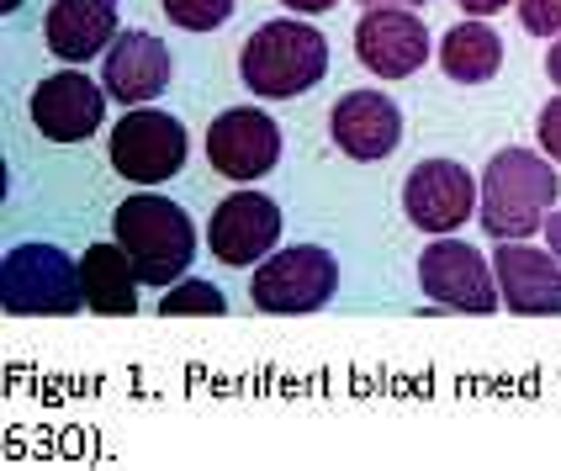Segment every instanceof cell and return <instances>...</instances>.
I'll return each mask as SVG.
<instances>
[{
	"mask_svg": "<svg viewBox=\"0 0 561 471\" xmlns=\"http://www.w3.org/2000/svg\"><path fill=\"white\" fill-rule=\"evenodd\" d=\"M557 159L530 154V149H499L482 170V228L493 239H530L546 228V212L557 207Z\"/></svg>",
	"mask_w": 561,
	"mask_h": 471,
	"instance_id": "1",
	"label": "cell"
},
{
	"mask_svg": "<svg viewBox=\"0 0 561 471\" xmlns=\"http://www.w3.org/2000/svg\"><path fill=\"white\" fill-rule=\"evenodd\" d=\"M112 233L133 254L144 286L186 282L191 260H196V228H191L186 207H175L170 196H154V191L127 196L112 218Z\"/></svg>",
	"mask_w": 561,
	"mask_h": 471,
	"instance_id": "2",
	"label": "cell"
},
{
	"mask_svg": "<svg viewBox=\"0 0 561 471\" xmlns=\"http://www.w3.org/2000/svg\"><path fill=\"white\" fill-rule=\"evenodd\" d=\"M239 74L254 95L286 101V95L312 91L329 74V43L308 22H265L239 54Z\"/></svg>",
	"mask_w": 561,
	"mask_h": 471,
	"instance_id": "3",
	"label": "cell"
},
{
	"mask_svg": "<svg viewBox=\"0 0 561 471\" xmlns=\"http://www.w3.org/2000/svg\"><path fill=\"white\" fill-rule=\"evenodd\" d=\"M0 308L11 318H69L85 308L80 260L54 244H16L0 260Z\"/></svg>",
	"mask_w": 561,
	"mask_h": 471,
	"instance_id": "4",
	"label": "cell"
},
{
	"mask_svg": "<svg viewBox=\"0 0 561 471\" xmlns=\"http://www.w3.org/2000/svg\"><path fill=\"white\" fill-rule=\"evenodd\" d=\"M340 286V265L334 254L318 244H297V250L265 254V265L250 276V297L260 313H318Z\"/></svg>",
	"mask_w": 561,
	"mask_h": 471,
	"instance_id": "5",
	"label": "cell"
},
{
	"mask_svg": "<svg viewBox=\"0 0 561 471\" xmlns=\"http://www.w3.org/2000/svg\"><path fill=\"white\" fill-rule=\"evenodd\" d=\"M186 164V123L159 112V106H133L112 127V170L133 186H159L181 175Z\"/></svg>",
	"mask_w": 561,
	"mask_h": 471,
	"instance_id": "6",
	"label": "cell"
},
{
	"mask_svg": "<svg viewBox=\"0 0 561 471\" xmlns=\"http://www.w3.org/2000/svg\"><path fill=\"white\" fill-rule=\"evenodd\" d=\"M419 286L435 308H456V313H493L503 302L493 265L461 239H435L419 254Z\"/></svg>",
	"mask_w": 561,
	"mask_h": 471,
	"instance_id": "7",
	"label": "cell"
},
{
	"mask_svg": "<svg viewBox=\"0 0 561 471\" xmlns=\"http://www.w3.org/2000/svg\"><path fill=\"white\" fill-rule=\"evenodd\" d=\"M477 202H482V186L456 159H424L403 181V212L424 233H456L477 212Z\"/></svg>",
	"mask_w": 561,
	"mask_h": 471,
	"instance_id": "8",
	"label": "cell"
},
{
	"mask_svg": "<svg viewBox=\"0 0 561 471\" xmlns=\"http://www.w3.org/2000/svg\"><path fill=\"white\" fill-rule=\"evenodd\" d=\"M207 159L228 181H260L280 159V127L260 106H228L207 127Z\"/></svg>",
	"mask_w": 561,
	"mask_h": 471,
	"instance_id": "9",
	"label": "cell"
},
{
	"mask_svg": "<svg viewBox=\"0 0 561 471\" xmlns=\"http://www.w3.org/2000/svg\"><path fill=\"white\" fill-rule=\"evenodd\" d=\"M355 54L381 80H408L430 59V27L403 5H366V16L355 27Z\"/></svg>",
	"mask_w": 561,
	"mask_h": 471,
	"instance_id": "10",
	"label": "cell"
},
{
	"mask_svg": "<svg viewBox=\"0 0 561 471\" xmlns=\"http://www.w3.org/2000/svg\"><path fill=\"white\" fill-rule=\"evenodd\" d=\"M493 276L508 313L561 318V260L551 250H535L525 239H503L493 254Z\"/></svg>",
	"mask_w": 561,
	"mask_h": 471,
	"instance_id": "11",
	"label": "cell"
},
{
	"mask_svg": "<svg viewBox=\"0 0 561 471\" xmlns=\"http://www.w3.org/2000/svg\"><path fill=\"white\" fill-rule=\"evenodd\" d=\"M207 244L222 265H254L265 254H276L280 244V207L260 191H233L222 196L213 228H207Z\"/></svg>",
	"mask_w": 561,
	"mask_h": 471,
	"instance_id": "12",
	"label": "cell"
},
{
	"mask_svg": "<svg viewBox=\"0 0 561 471\" xmlns=\"http://www.w3.org/2000/svg\"><path fill=\"white\" fill-rule=\"evenodd\" d=\"M101 117H106V91L95 80H85L80 69H59V74H48L32 91V123L54 143L91 138L95 127H101Z\"/></svg>",
	"mask_w": 561,
	"mask_h": 471,
	"instance_id": "13",
	"label": "cell"
},
{
	"mask_svg": "<svg viewBox=\"0 0 561 471\" xmlns=\"http://www.w3.org/2000/svg\"><path fill=\"white\" fill-rule=\"evenodd\" d=\"M329 133L350 159L371 164V159H387L403 138V112L398 101L381 91H350L340 95V106L329 112Z\"/></svg>",
	"mask_w": 561,
	"mask_h": 471,
	"instance_id": "14",
	"label": "cell"
},
{
	"mask_svg": "<svg viewBox=\"0 0 561 471\" xmlns=\"http://www.w3.org/2000/svg\"><path fill=\"white\" fill-rule=\"evenodd\" d=\"M170 48L159 43L154 32H123L112 48H106V64H101V85L106 95H117L123 106H149L154 95H164L170 85Z\"/></svg>",
	"mask_w": 561,
	"mask_h": 471,
	"instance_id": "15",
	"label": "cell"
},
{
	"mask_svg": "<svg viewBox=\"0 0 561 471\" xmlns=\"http://www.w3.org/2000/svg\"><path fill=\"white\" fill-rule=\"evenodd\" d=\"M43 32L64 64H85L117 43V0H54Z\"/></svg>",
	"mask_w": 561,
	"mask_h": 471,
	"instance_id": "16",
	"label": "cell"
},
{
	"mask_svg": "<svg viewBox=\"0 0 561 471\" xmlns=\"http://www.w3.org/2000/svg\"><path fill=\"white\" fill-rule=\"evenodd\" d=\"M80 282H85V308L101 318H133L138 313V265L123 244H91L80 254Z\"/></svg>",
	"mask_w": 561,
	"mask_h": 471,
	"instance_id": "17",
	"label": "cell"
},
{
	"mask_svg": "<svg viewBox=\"0 0 561 471\" xmlns=\"http://www.w3.org/2000/svg\"><path fill=\"white\" fill-rule=\"evenodd\" d=\"M439 69L456 80V85H488L503 69V43L488 22H461V27L445 32L439 43Z\"/></svg>",
	"mask_w": 561,
	"mask_h": 471,
	"instance_id": "18",
	"label": "cell"
},
{
	"mask_svg": "<svg viewBox=\"0 0 561 471\" xmlns=\"http://www.w3.org/2000/svg\"><path fill=\"white\" fill-rule=\"evenodd\" d=\"M164 318H191V313H207V318H222L228 313V297H222L213 282H175L164 286V302H159Z\"/></svg>",
	"mask_w": 561,
	"mask_h": 471,
	"instance_id": "19",
	"label": "cell"
},
{
	"mask_svg": "<svg viewBox=\"0 0 561 471\" xmlns=\"http://www.w3.org/2000/svg\"><path fill=\"white\" fill-rule=\"evenodd\" d=\"M164 11L186 32H218L233 16V0H164Z\"/></svg>",
	"mask_w": 561,
	"mask_h": 471,
	"instance_id": "20",
	"label": "cell"
},
{
	"mask_svg": "<svg viewBox=\"0 0 561 471\" xmlns=\"http://www.w3.org/2000/svg\"><path fill=\"white\" fill-rule=\"evenodd\" d=\"M519 22L535 37H551L561 32V0H519Z\"/></svg>",
	"mask_w": 561,
	"mask_h": 471,
	"instance_id": "21",
	"label": "cell"
},
{
	"mask_svg": "<svg viewBox=\"0 0 561 471\" xmlns=\"http://www.w3.org/2000/svg\"><path fill=\"white\" fill-rule=\"evenodd\" d=\"M535 138H540L546 159H557L561 164V95H551V101L540 106V117H535Z\"/></svg>",
	"mask_w": 561,
	"mask_h": 471,
	"instance_id": "22",
	"label": "cell"
},
{
	"mask_svg": "<svg viewBox=\"0 0 561 471\" xmlns=\"http://www.w3.org/2000/svg\"><path fill=\"white\" fill-rule=\"evenodd\" d=\"M286 11H297V16H318V11H329V5H340V0H280Z\"/></svg>",
	"mask_w": 561,
	"mask_h": 471,
	"instance_id": "23",
	"label": "cell"
},
{
	"mask_svg": "<svg viewBox=\"0 0 561 471\" xmlns=\"http://www.w3.org/2000/svg\"><path fill=\"white\" fill-rule=\"evenodd\" d=\"M508 0H461V11L467 16H493V11H503Z\"/></svg>",
	"mask_w": 561,
	"mask_h": 471,
	"instance_id": "24",
	"label": "cell"
},
{
	"mask_svg": "<svg viewBox=\"0 0 561 471\" xmlns=\"http://www.w3.org/2000/svg\"><path fill=\"white\" fill-rule=\"evenodd\" d=\"M540 233H546V239H551V254H557V260H561V212H551V222H546V228H540Z\"/></svg>",
	"mask_w": 561,
	"mask_h": 471,
	"instance_id": "25",
	"label": "cell"
},
{
	"mask_svg": "<svg viewBox=\"0 0 561 471\" xmlns=\"http://www.w3.org/2000/svg\"><path fill=\"white\" fill-rule=\"evenodd\" d=\"M546 74H551V85H561V37L551 43V59H546Z\"/></svg>",
	"mask_w": 561,
	"mask_h": 471,
	"instance_id": "26",
	"label": "cell"
},
{
	"mask_svg": "<svg viewBox=\"0 0 561 471\" xmlns=\"http://www.w3.org/2000/svg\"><path fill=\"white\" fill-rule=\"evenodd\" d=\"M360 5H403L408 11V5H424V0H360Z\"/></svg>",
	"mask_w": 561,
	"mask_h": 471,
	"instance_id": "27",
	"label": "cell"
},
{
	"mask_svg": "<svg viewBox=\"0 0 561 471\" xmlns=\"http://www.w3.org/2000/svg\"><path fill=\"white\" fill-rule=\"evenodd\" d=\"M16 5H22V0H5V11H16Z\"/></svg>",
	"mask_w": 561,
	"mask_h": 471,
	"instance_id": "28",
	"label": "cell"
}]
</instances>
